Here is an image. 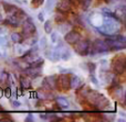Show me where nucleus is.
Returning <instances> with one entry per match:
<instances>
[{"instance_id":"obj_1","label":"nucleus","mask_w":126,"mask_h":122,"mask_svg":"<svg viewBox=\"0 0 126 122\" xmlns=\"http://www.w3.org/2000/svg\"><path fill=\"white\" fill-rule=\"evenodd\" d=\"M104 17V15H103ZM97 30L104 35H113L116 34L121 30L120 19L114 17H104L101 26H98Z\"/></svg>"},{"instance_id":"obj_2","label":"nucleus","mask_w":126,"mask_h":122,"mask_svg":"<svg viewBox=\"0 0 126 122\" xmlns=\"http://www.w3.org/2000/svg\"><path fill=\"white\" fill-rule=\"evenodd\" d=\"M87 101L91 103L92 106L96 108V109H101V110H107V108H110V101L104 95L100 94L96 90H89L86 97H85Z\"/></svg>"},{"instance_id":"obj_3","label":"nucleus","mask_w":126,"mask_h":122,"mask_svg":"<svg viewBox=\"0 0 126 122\" xmlns=\"http://www.w3.org/2000/svg\"><path fill=\"white\" fill-rule=\"evenodd\" d=\"M106 44L109 45L110 50H114V51H118V50H123L126 46V39L124 35L121 34H113V35H109L107 39L105 40Z\"/></svg>"},{"instance_id":"obj_4","label":"nucleus","mask_w":126,"mask_h":122,"mask_svg":"<svg viewBox=\"0 0 126 122\" xmlns=\"http://www.w3.org/2000/svg\"><path fill=\"white\" fill-rule=\"evenodd\" d=\"M110 51L109 45L106 44V42L104 40H95L93 43L90 44V48H89V53L87 55L94 56L96 54H103V53H107Z\"/></svg>"},{"instance_id":"obj_5","label":"nucleus","mask_w":126,"mask_h":122,"mask_svg":"<svg viewBox=\"0 0 126 122\" xmlns=\"http://www.w3.org/2000/svg\"><path fill=\"white\" fill-rule=\"evenodd\" d=\"M90 44L91 42L86 39H80L75 44H74V51L76 54H79L80 56H85L89 53V48H90Z\"/></svg>"},{"instance_id":"obj_6","label":"nucleus","mask_w":126,"mask_h":122,"mask_svg":"<svg viewBox=\"0 0 126 122\" xmlns=\"http://www.w3.org/2000/svg\"><path fill=\"white\" fill-rule=\"evenodd\" d=\"M37 32V26L34 25V23L32 22V20L30 18H27L23 22H22V33L26 36H31Z\"/></svg>"},{"instance_id":"obj_7","label":"nucleus","mask_w":126,"mask_h":122,"mask_svg":"<svg viewBox=\"0 0 126 122\" xmlns=\"http://www.w3.org/2000/svg\"><path fill=\"white\" fill-rule=\"evenodd\" d=\"M112 67L115 74L121 75L124 73L125 70V57L124 55H121L120 57H116L112 62Z\"/></svg>"},{"instance_id":"obj_8","label":"nucleus","mask_w":126,"mask_h":122,"mask_svg":"<svg viewBox=\"0 0 126 122\" xmlns=\"http://www.w3.org/2000/svg\"><path fill=\"white\" fill-rule=\"evenodd\" d=\"M57 76L54 75H51V76H47L46 78L43 79L42 81V86H43L44 89H48V90H54L57 88Z\"/></svg>"},{"instance_id":"obj_9","label":"nucleus","mask_w":126,"mask_h":122,"mask_svg":"<svg viewBox=\"0 0 126 122\" xmlns=\"http://www.w3.org/2000/svg\"><path fill=\"white\" fill-rule=\"evenodd\" d=\"M80 39H81V35L79 34L76 31L70 30L69 32L65 33V35H64V41L66 42L67 44H70V45H74Z\"/></svg>"},{"instance_id":"obj_10","label":"nucleus","mask_w":126,"mask_h":122,"mask_svg":"<svg viewBox=\"0 0 126 122\" xmlns=\"http://www.w3.org/2000/svg\"><path fill=\"white\" fill-rule=\"evenodd\" d=\"M57 9L58 11H61V12H69L72 8V0H58L57 3Z\"/></svg>"},{"instance_id":"obj_11","label":"nucleus","mask_w":126,"mask_h":122,"mask_svg":"<svg viewBox=\"0 0 126 122\" xmlns=\"http://www.w3.org/2000/svg\"><path fill=\"white\" fill-rule=\"evenodd\" d=\"M103 14L101 12H93L91 14V17H90V22H91V24L94 26V28L97 29L98 26H101V24H102L103 22Z\"/></svg>"},{"instance_id":"obj_12","label":"nucleus","mask_w":126,"mask_h":122,"mask_svg":"<svg viewBox=\"0 0 126 122\" xmlns=\"http://www.w3.org/2000/svg\"><path fill=\"white\" fill-rule=\"evenodd\" d=\"M43 73L42 66H29L27 69H24V74L27 76H31V77H37Z\"/></svg>"},{"instance_id":"obj_13","label":"nucleus","mask_w":126,"mask_h":122,"mask_svg":"<svg viewBox=\"0 0 126 122\" xmlns=\"http://www.w3.org/2000/svg\"><path fill=\"white\" fill-rule=\"evenodd\" d=\"M57 81L59 83L60 87H61L63 90L70 89V76L67 74H61Z\"/></svg>"},{"instance_id":"obj_14","label":"nucleus","mask_w":126,"mask_h":122,"mask_svg":"<svg viewBox=\"0 0 126 122\" xmlns=\"http://www.w3.org/2000/svg\"><path fill=\"white\" fill-rule=\"evenodd\" d=\"M22 22L23 21H22L21 19H19L16 14L11 13V15H9V17L6 19V22H4V23L9 24V25L13 26V28H17V26H19L20 24H22Z\"/></svg>"},{"instance_id":"obj_15","label":"nucleus","mask_w":126,"mask_h":122,"mask_svg":"<svg viewBox=\"0 0 126 122\" xmlns=\"http://www.w3.org/2000/svg\"><path fill=\"white\" fill-rule=\"evenodd\" d=\"M81 86H83V81L80 77L76 76V75L70 77V88H71V89L76 90V89H79V88H81Z\"/></svg>"},{"instance_id":"obj_16","label":"nucleus","mask_w":126,"mask_h":122,"mask_svg":"<svg viewBox=\"0 0 126 122\" xmlns=\"http://www.w3.org/2000/svg\"><path fill=\"white\" fill-rule=\"evenodd\" d=\"M71 56H72L71 51H70L66 46H64V44H63V45L61 46V50H60V59L66 62L71 58Z\"/></svg>"},{"instance_id":"obj_17","label":"nucleus","mask_w":126,"mask_h":122,"mask_svg":"<svg viewBox=\"0 0 126 122\" xmlns=\"http://www.w3.org/2000/svg\"><path fill=\"white\" fill-rule=\"evenodd\" d=\"M113 97L115 99H117V100H124V88L122 87V86H115V89L113 90Z\"/></svg>"},{"instance_id":"obj_18","label":"nucleus","mask_w":126,"mask_h":122,"mask_svg":"<svg viewBox=\"0 0 126 122\" xmlns=\"http://www.w3.org/2000/svg\"><path fill=\"white\" fill-rule=\"evenodd\" d=\"M55 102H57V105L59 106L61 109H67V108L70 107L69 100H67L66 98H64V97H61V96L57 97V98H55Z\"/></svg>"},{"instance_id":"obj_19","label":"nucleus","mask_w":126,"mask_h":122,"mask_svg":"<svg viewBox=\"0 0 126 122\" xmlns=\"http://www.w3.org/2000/svg\"><path fill=\"white\" fill-rule=\"evenodd\" d=\"M57 29H58V31H59L60 33H62V34H65V33H67L70 30H71L72 26H71V24H69L67 22L63 21V22H60V23L58 24Z\"/></svg>"},{"instance_id":"obj_20","label":"nucleus","mask_w":126,"mask_h":122,"mask_svg":"<svg viewBox=\"0 0 126 122\" xmlns=\"http://www.w3.org/2000/svg\"><path fill=\"white\" fill-rule=\"evenodd\" d=\"M2 8H3V10H4V12H7V13H13L16 10H17V7L15 6V4H12V3H8V2H2Z\"/></svg>"},{"instance_id":"obj_21","label":"nucleus","mask_w":126,"mask_h":122,"mask_svg":"<svg viewBox=\"0 0 126 122\" xmlns=\"http://www.w3.org/2000/svg\"><path fill=\"white\" fill-rule=\"evenodd\" d=\"M114 78H115V76H114L113 74H111V73H109V72H105L101 75V79L106 84H111Z\"/></svg>"},{"instance_id":"obj_22","label":"nucleus","mask_w":126,"mask_h":122,"mask_svg":"<svg viewBox=\"0 0 126 122\" xmlns=\"http://www.w3.org/2000/svg\"><path fill=\"white\" fill-rule=\"evenodd\" d=\"M43 29H44V32L47 34H50L53 30V22L51 20H44V25H43Z\"/></svg>"},{"instance_id":"obj_23","label":"nucleus","mask_w":126,"mask_h":122,"mask_svg":"<svg viewBox=\"0 0 126 122\" xmlns=\"http://www.w3.org/2000/svg\"><path fill=\"white\" fill-rule=\"evenodd\" d=\"M55 3H57V0H47L46 2V10L48 12H52L53 9L55 8Z\"/></svg>"},{"instance_id":"obj_24","label":"nucleus","mask_w":126,"mask_h":122,"mask_svg":"<svg viewBox=\"0 0 126 122\" xmlns=\"http://www.w3.org/2000/svg\"><path fill=\"white\" fill-rule=\"evenodd\" d=\"M20 85L22 86V88H30L31 80L28 77H21V78H20Z\"/></svg>"},{"instance_id":"obj_25","label":"nucleus","mask_w":126,"mask_h":122,"mask_svg":"<svg viewBox=\"0 0 126 122\" xmlns=\"http://www.w3.org/2000/svg\"><path fill=\"white\" fill-rule=\"evenodd\" d=\"M54 21H57L58 23L65 21V14H64V12H61V11H58V12H55V14H54Z\"/></svg>"},{"instance_id":"obj_26","label":"nucleus","mask_w":126,"mask_h":122,"mask_svg":"<svg viewBox=\"0 0 126 122\" xmlns=\"http://www.w3.org/2000/svg\"><path fill=\"white\" fill-rule=\"evenodd\" d=\"M10 40L13 42V43H19L21 41V35L17 32H13L10 34Z\"/></svg>"},{"instance_id":"obj_27","label":"nucleus","mask_w":126,"mask_h":122,"mask_svg":"<svg viewBox=\"0 0 126 122\" xmlns=\"http://www.w3.org/2000/svg\"><path fill=\"white\" fill-rule=\"evenodd\" d=\"M79 2H80L81 7H82L84 10L89 9L90 7H91V4H92V0H79Z\"/></svg>"},{"instance_id":"obj_28","label":"nucleus","mask_w":126,"mask_h":122,"mask_svg":"<svg viewBox=\"0 0 126 122\" xmlns=\"http://www.w3.org/2000/svg\"><path fill=\"white\" fill-rule=\"evenodd\" d=\"M9 78V74H7L6 72H1L0 73V83H7Z\"/></svg>"},{"instance_id":"obj_29","label":"nucleus","mask_w":126,"mask_h":122,"mask_svg":"<svg viewBox=\"0 0 126 122\" xmlns=\"http://www.w3.org/2000/svg\"><path fill=\"white\" fill-rule=\"evenodd\" d=\"M87 66V69H89L90 74H94L95 73V69H96V65L94 63H87L86 64Z\"/></svg>"},{"instance_id":"obj_30","label":"nucleus","mask_w":126,"mask_h":122,"mask_svg":"<svg viewBox=\"0 0 126 122\" xmlns=\"http://www.w3.org/2000/svg\"><path fill=\"white\" fill-rule=\"evenodd\" d=\"M50 34H51V42H52L53 44H55L58 41H59V34H58L57 32H53V31L50 33Z\"/></svg>"},{"instance_id":"obj_31","label":"nucleus","mask_w":126,"mask_h":122,"mask_svg":"<svg viewBox=\"0 0 126 122\" xmlns=\"http://www.w3.org/2000/svg\"><path fill=\"white\" fill-rule=\"evenodd\" d=\"M24 121L27 122H33L34 121V116H33L32 113H28L26 117V119H24Z\"/></svg>"},{"instance_id":"obj_32","label":"nucleus","mask_w":126,"mask_h":122,"mask_svg":"<svg viewBox=\"0 0 126 122\" xmlns=\"http://www.w3.org/2000/svg\"><path fill=\"white\" fill-rule=\"evenodd\" d=\"M40 47L41 48L47 47V37H41V40H40Z\"/></svg>"},{"instance_id":"obj_33","label":"nucleus","mask_w":126,"mask_h":122,"mask_svg":"<svg viewBox=\"0 0 126 122\" xmlns=\"http://www.w3.org/2000/svg\"><path fill=\"white\" fill-rule=\"evenodd\" d=\"M90 79H91V81L94 85H98V80H97V78L94 76V74H90Z\"/></svg>"},{"instance_id":"obj_34","label":"nucleus","mask_w":126,"mask_h":122,"mask_svg":"<svg viewBox=\"0 0 126 122\" xmlns=\"http://www.w3.org/2000/svg\"><path fill=\"white\" fill-rule=\"evenodd\" d=\"M43 1L44 0H32L31 2H32V4L34 7H39V6H41V4L43 3Z\"/></svg>"},{"instance_id":"obj_35","label":"nucleus","mask_w":126,"mask_h":122,"mask_svg":"<svg viewBox=\"0 0 126 122\" xmlns=\"http://www.w3.org/2000/svg\"><path fill=\"white\" fill-rule=\"evenodd\" d=\"M38 19H39L40 22H44V13L43 12H40L38 14Z\"/></svg>"},{"instance_id":"obj_36","label":"nucleus","mask_w":126,"mask_h":122,"mask_svg":"<svg viewBox=\"0 0 126 122\" xmlns=\"http://www.w3.org/2000/svg\"><path fill=\"white\" fill-rule=\"evenodd\" d=\"M10 94H11V89L10 88H7V89L4 90V95H6V97L10 98Z\"/></svg>"},{"instance_id":"obj_37","label":"nucleus","mask_w":126,"mask_h":122,"mask_svg":"<svg viewBox=\"0 0 126 122\" xmlns=\"http://www.w3.org/2000/svg\"><path fill=\"white\" fill-rule=\"evenodd\" d=\"M11 103H12V106L13 107H20V102H18V101H16V100H11Z\"/></svg>"},{"instance_id":"obj_38","label":"nucleus","mask_w":126,"mask_h":122,"mask_svg":"<svg viewBox=\"0 0 126 122\" xmlns=\"http://www.w3.org/2000/svg\"><path fill=\"white\" fill-rule=\"evenodd\" d=\"M107 2H110V3H118V2H121L122 0H106Z\"/></svg>"},{"instance_id":"obj_39","label":"nucleus","mask_w":126,"mask_h":122,"mask_svg":"<svg viewBox=\"0 0 126 122\" xmlns=\"http://www.w3.org/2000/svg\"><path fill=\"white\" fill-rule=\"evenodd\" d=\"M0 34H1V29H0Z\"/></svg>"}]
</instances>
